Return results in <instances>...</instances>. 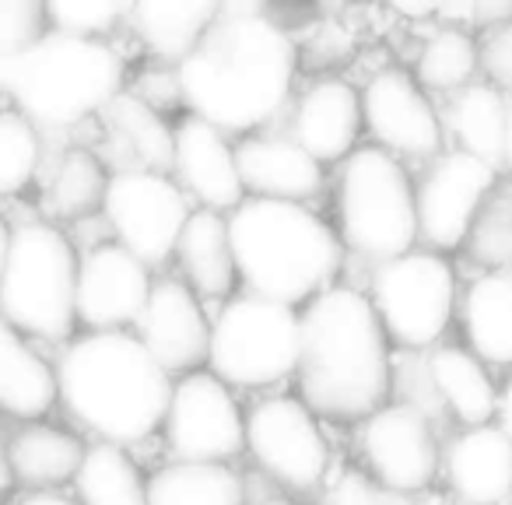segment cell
Returning <instances> with one entry per match:
<instances>
[{
	"label": "cell",
	"instance_id": "43",
	"mask_svg": "<svg viewBox=\"0 0 512 505\" xmlns=\"http://www.w3.org/2000/svg\"><path fill=\"white\" fill-rule=\"evenodd\" d=\"M502 169L512 172V99H509V123H505V155H502Z\"/></svg>",
	"mask_w": 512,
	"mask_h": 505
},
{
	"label": "cell",
	"instance_id": "26",
	"mask_svg": "<svg viewBox=\"0 0 512 505\" xmlns=\"http://www.w3.org/2000/svg\"><path fill=\"white\" fill-rule=\"evenodd\" d=\"M85 449V442L67 428L32 421L11 435L4 460L11 477L29 491H60L64 484H74Z\"/></svg>",
	"mask_w": 512,
	"mask_h": 505
},
{
	"label": "cell",
	"instance_id": "28",
	"mask_svg": "<svg viewBox=\"0 0 512 505\" xmlns=\"http://www.w3.org/2000/svg\"><path fill=\"white\" fill-rule=\"evenodd\" d=\"M442 113V130L456 141V151L477 162L502 169L505 155V123H509V99L484 81H474L463 92L449 95Z\"/></svg>",
	"mask_w": 512,
	"mask_h": 505
},
{
	"label": "cell",
	"instance_id": "13",
	"mask_svg": "<svg viewBox=\"0 0 512 505\" xmlns=\"http://www.w3.org/2000/svg\"><path fill=\"white\" fill-rule=\"evenodd\" d=\"M358 453L365 474L393 498L428 495L442 470V442L432 418L404 400L383 404L358 425Z\"/></svg>",
	"mask_w": 512,
	"mask_h": 505
},
{
	"label": "cell",
	"instance_id": "38",
	"mask_svg": "<svg viewBox=\"0 0 512 505\" xmlns=\"http://www.w3.org/2000/svg\"><path fill=\"white\" fill-rule=\"evenodd\" d=\"M477 67L484 74V85L512 99V22L484 32V39L477 43Z\"/></svg>",
	"mask_w": 512,
	"mask_h": 505
},
{
	"label": "cell",
	"instance_id": "5",
	"mask_svg": "<svg viewBox=\"0 0 512 505\" xmlns=\"http://www.w3.org/2000/svg\"><path fill=\"white\" fill-rule=\"evenodd\" d=\"M127 64L109 43L46 32L0 64V88L32 127L67 130L102 113L123 92Z\"/></svg>",
	"mask_w": 512,
	"mask_h": 505
},
{
	"label": "cell",
	"instance_id": "9",
	"mask_svg": "<svg viewBox=\"0 0 512 505\" xmlns=\"http://www.w3.org/2000/svg\"><path fill=\"white\" fill-rule=\"evenodd\" d=\"M369 302L386 341L400 351H432L442 344L460 306L456 267L435 249H411L390 264L372 267Z\"/></svg>",
	"mask_w": 512,
	"mask_h": 505
},
{
	"label": "cell",
	"instance_id": "14",
	"mask_svg": "<svg viewBox=\"0 0 512 505\" xmlns=\"http://www.w3.org/2000/svg\"><path fill=\"white\" fill-rule=\"evenodd\" d=\"M498 172L463 151L449 148L428 162V172L414 186L418 207V239L435 253H453L467 246L484 204L495 193Z\"/></svg>",
	"mask_w": 512,
	"mask_h": 505
},
{
	"label": "cell",
	"instance_id": "33",
	"mask_svg": "<svg viewBox=\"0 0 512 505\" xmlns=\"http://www.w3.org/2000/svg\"><path fill=\"white\" fill-rule=\"evenodd\" d=\"M106 183L109 172L102 158H95L85 148H74L60 158L57 172L50 179V190H46V204L53 207L57 218H85L95 207H102Z\"/></svg>",
	"mask_w": 512,
	"mask_h": 505
},
{
	"label": "cell",
	"instance_id": "16",
	"mask_svg": "<svg viewBox=\"0 0 512 505\" xmlns=\"http://www.w3.org/2000/svg\"><path fill=\"white\" fill-rule=\"evenodd\" d=\"M151 271L116 242H99L78 257L74 313L88 334L127 330L144 313L151 295Z\"/></svg>",
	"mask_w": 512,
	"mask_h": 505
},
{
	"label": "cell",
	"instance_id": "23",
	"mask_svg": "<svg viewBox=\"0 0 512 505\" xmlns=\"http://www.w3.org/2000/svg\"><path fill=\"white\" fill-rule=\"evenodd\" d=\"M460 323L467 351L484 365L512 369V274L484 271L463 288Z\"/></svg>",
	"mask_w": 512,
	"mask_h": 505
},
{
	"label": "cell",
	"instance_id": "7",
	"mask_svg": "<svg viewBox=\"0 0 512 505\" xmlns=\"http://www.w3.org/2000/svg\"><path fill=\"white\" fill-rule=\"evenodd\" d=\"M78 253L50 221L11 228L8 260L0 274V316L25 337L67 341L78 327L74 313Z\"/></svg>",
	"mask_w": 512,
	"mask_h": 505
},
{
	"label": "cell",
	"instance_id": "36",
	"mask_svg": "<svg viewBox=\"0 0 512 505\" xmlns=\"http://www.w3.org/2000/svg\"><path fill=\"white\" fill-rule=\"evenodd\" d=\"M470 246H474V257L484 264L509 267L512 271V186L502 190L495 186V193L484 204L477 228L470 235Z\"/></svg>",
	"mask_w": 512,
	"mask_h": 505
},
{
	"label": "cell",
	"instance_id": "39",
	"mask_svg": "<svg viewBox=\"0 0 512 505\" xmlns=\"http://www.w3.org/2000/svg\"><path fill=\"white\" fill-rule=\"evenodd\" d=\"M323 505H397V498L379 488L365 470L348 467L327 484Z\"/></svg>",
	"mask_w": 512,
	"mask_h": 505
},
{
	"label": "cell",
	"instance_id": "19",
	"mask_svg": "<svg viewBox=\"0 0 512 505\" xmlns=\"http://www.w3.org/2000/svg\"><path fill=\"white\" fill-rule=\"evenodd\" d=\"M362 130V95L344 78L313 81L285 113V134L320 165H341Z\"/></svg>",
	"mask_w": 512,
	"mask_h": 505
},
{
	"label": "cell",
	"instance_id": "46",
	"mask_svg": "<svg viewBox=\"0 0 512 505\" xmlns=\"http://www.w3.org/2000/svg\"><path fill=\"white\" fill-rule=\"evenodd\" d=\"M505 505H512V491H509V502H505Z\"/></svg>",
	"mask_w": 512,
	"mask_h": 505
},
{
	"label": "cell",
	"instance_id": "42",
	"mask_svg": "<svg viewBox=\"0 0 512 505\" xmlns=\"http://www.w3.org/2000/svg\"><path fill=\"white\" fill-rule=\"evenodd\" d=\"M8 246H11V225H8V218L0 214V274H4V260H8Z\"/></svg>",
	"mask_w": 512,
	"mask_h": 505
},
{
	"label": "cell",
	"instance_id": "17",
	"mask_svg": "<svg viewBox=\"0 0 512 505\" xmlns=\"http://www.w3.org/2000/svg\"><path fill=\"white\" fill-rule=\"evenodd\" d=\"M137 341L151 351L172 379L197 372L207 362V337L211 320L204 302L190 292L183 278H162L151 285L148 306L137 316Z\"/></svg>",
	"mask_w": 512,
	"mask_h": 505
},
{
	"label": "cell",
	"instance_id": "45",
	"mask_svg": "<svg viewBox=\"0 0 512 505\" xmlns=\"http://www.w3.org/2000/svg\"><path fill=\"white\" fill-rule=\"evenodd\" d=\"M256 505H295L292 498H267V502H256Z\"/></svg>",
	"mask_w": 512,
	"mask_h": 505
},
{
	"label": "cell",
	"instance_id": "6",
	"mask_svg": "<svg viewBox=\"0 0 512 505\" xmlns=\"http://www.w3.org/2000/svg\"><path fill=\"white\" fill-rule=\"evenodd\" d=\"M337 239L369 267L404 257L418 242L414 183L404 162L376 144H358L337 169Z\"/></svg>",
	"mask_w": 512,
	"mask_h": 505
},
{
	"label": "cell",
	"instance_id": "15",
	"mask_svg": "<svg viewBox=\"0 0 512 505\" xmlns=\"http://www.w3.org/2000/svg\"><path fill=\"white\" fill-rule=\"evenodd\" d=\"M358 95H362V123L376 148H383L397 162L404 158L432 162L442 155L446 148L442 113L411 71L397 64L379 67Z\"/></svg>",
	"mask_w": 512,
	"mask_h": 505
},
{
	"label": "cell",
	"instance_id": "21",
	"mask_svg": "<svg viewBox=\"0 0 512 505\" xmlns=\"http://www.w3.org/2000/svg\"><path fill=\"white\" fill-rule=\"evenodd\" d=\"M442 477L460 505H505L512 491V446L495 425L460 428L442 446Z\"/></svg>",
	"mask_w": 512,
	"mask_h": 505
},
{
	"label": "cell",
	"instance_id": "20",
	"mask_svg": "<svg viewBox=\"0 0 512 505\" xmlns=\"http://www.w3.org/2000/svg\"><path fill=\"white\" fill-rule=\"evenodd\" d=\"M235 162L246 197L309 204L327 186V172L285 130H260L235 144Z\"/></svg>",
	"mask_w": 512,
	"mask_h": 505
},
{
	"label": "cell",
	"instance_id": "8",
	"mask_svg": "<svg viewBox=\"0 0 512 505\" xmlns=\"http://www.w3.org/2000/svg\"><path fill=\"white\" fill-rule=\"evenodd\" d=\"M299 309L260 295H232L221 302L207 337V372L228 390H271L299 369Z\"/></svg>",
	"mask_w": 512,
	"mask_h": 505
},
{
	"label": "cell",
	"instance_id": "4",
	"mask_svg": "<svg viewBox=\"0 0 512 505\" xmlns=\"http://www.w3.org/2000/svg\"><path fill=\"white\" fill-rule=\"evenodd\" d=\"M225 221L235 274L249 295L292 309L306 306L344 267L337 228L309 204L246 197Z\"/></svg>",
	"mask_w": 512,
	"mask_h": 505
},
{
	"label": "cell",
	"instance_id": "44",
	"mask_svg": "<svg viewBox=\"0 0 512 505\" xmlns=\"http://www.w3.org/2000/svg\"><path fill=\"white\" fill-rule=\"evenodd\" d=\"M407 505H449L442 495H435V491H428V495H418V498H411Z\"/></svg>",
	"mask_w": 512,
	"mask_h": 505
},
{
	"label": "cell",
	"instance_id": "11",
	"mask_svg": "<svg viewBox=\"0 0 512 505\" xmlns=\"http://www.w3.org/2000/svg\"><path fill=\"white\" fill-rule=\"evenodd\" d=\"M190 211V200L176 179L151 169H116L102 197V214L113 228L116 246L127 249L148 271L176 257Z\"/></svg>",
	"mask_w": 512,
	"mask_h": 505
},
{
	"label": "cell",
	"instance_id": "22",
	"mask_svg": "<svg viewBox=\"0 0 512 505\" xmlns=\"http://www.w3.org/2000/svg\"><path fill=\"white\" fill-rule=\"evenodd\" d=\"M421 379L425 393L439 400V407L460 428H477L495 421L498 386L491 379L488 365L470 355L460 344H435L432 351H421Z\"/></svg>",
	"mask_w": 512,
	"mask_h": 505
},
{
	"label": "cell",
	"instance_id": "41",
	"mask_svg": "<svg viewBox=\"0 0 512 505\" xmlns=\"http://www.w3.org/2000/svg\"><path fill=\"white\" fill-rule=\"evenodd\" d=\"M18 505H78V498H67L60 491H29L18 498Z\"/></svg>",
	"mask_w": 512,
	"mask_h": 505
},
{
	"label": "cell",
	"instance_id": "32",
	"mask_svg": "<svg viewBox=\"0 0 512 505\" xmlns=\"http://www.w3.org/2000/svg\"><path fill=\"white\" fill-rule=\"evenodd\" d=\"M109 123V134L137 158L134 169L151 172H169L172 165V127L158 109L141 102L134 92H120L106 109H102Z\"/></svg>",
	"mask_w": 512,
	"mask_h": 505
},
{
	"label": "cell",
	"instance_id": "35",
	"mask_svg": "<svg viewBox=\"0 0 512 505\" xmlns=\"http://www.w3.org/2000/svg\"><path fill=\"white\" fill-rule=\"evenodd\" d=\"M130 4L120 0H53L46 4V22L50 32L71 39H95L106 43V36L120 22H127Z\"/></svg>",
	"mask_w": 512,
	"mask_h": 505
},
{
	"label": "cell",
	"instance_id": "30",
	"mask_svg": "<svg viewBox=\"0 0 512 505\" xmlns=\"http://www.w3.org/2000/svg\"><path fill=\"white\" fill-rule=\"evenodd\" d=\"M78 505H148V477L134 456L109 442L85 449L78 474H74Z\"/></svg>",
	"mask_w": 512,
	"mask_h": 505
},
{
	"label": "cell",
	"instance_id": "24",
	"mask_svg": "<svg viewBox=\"0 0 512 505\" xmlns=\"http://www.w3.org/2000/svg\"><path fill=\"white\" fill-rule=\"evenodd\" d=\"M221 4L211 0H141L130 4L127 25L162 64H183L211 32Z\"/></svg>",
	"mask_w": 512,
	"mask_h": 505
},
{
	"label": "cell",
	"instance_id": "10",
	"mask_svg": "<svg viewBox=\"0 0 512 505\" xmlns=\"http://www.w3.org/2000/svg\"><path fill=\"white\" fill-rule=\"evenodd\" d=\"M246 453L274 484L306 495L330 474L334 446L320 418L299 397L274 393L246 411Z\"/></svg>",
	"mask_w": 512,
	"mask_h": 505
},
{
	"label": "cell",
	"instance_id": "3",
	"mask_svg": "<svg viewBox=\"0 0 512 505\" xmlns=\"http://www.w3.org/2000/svg\"><path fill=\"white\" fill-rule=\"evenodd\" d=\"M53 376L64 411L99 442L127 449L162 432L172 376L130 330L74 337Z\"/></svg>",
	"mask_w": 512,
	"mask_h": 505
},
{
	"label": "cell",
	"instance_id": "1",
	"mask_svg": "<svg viewBox=\"0 0 512 505\" xmlns=\"http://www.w3.org/2000/svg\"><path fill=\"white\" fill-rule=\"evenodd\" d=\"M295 74L299 43L264 4H221L211 32L176 64V85L186 116L249 137L285 120Z\"/></svg>",
	"mask_w": 512,
	"mask_h": 505
},
{
	"label": "cell",
	"instance_id": "12",
	"mask_svg": "<svg viewBox=\"0 0 512 505\" xmlns=\"http://www.w3.org/2000/svg\"><path fill=\"white\" fill-rule=\"evenodd\" d=\"M162 435L176 463H228L246 449V411L218 376L186 372L172 379Z\"/></svg>",
	"mask_w": 512,
	"mask_h": 505
},
{
	"label": "cell",
	"instance_id": "40",
	"mask_svg": "<svg viewBox=\"0 0 512 505\" xmlns=\"http://www.w3.org/2000/svg\"><path fill=\"white\" fill-rule=\"evenodd\" d=\"M495 428L509 439L512 446V369L505 376V383L498 386V404H495Z\"/></svg>",
	"mask_w": 512,
	"mask_h": 505
},
{
	"label": "cell",
	"instance_id": "2",
	"mask_svg": "<svg viewBox=\"0 0 512 505\" xmlns=\"http://www.w3.org/2000/svg\"><path fill=\"white\" fill-rule=\"evenodd\" d=\"M299 400L316 418L362 425L390 404L393 358L369 295L330 285L299 309Z\"/></svg>",
	"mask_w": 512,
	"mask_h": 505
},
{
	"label": "cell",
	"instance_id": "37",
	"mask_svg": "<svg viewBox=\"0 0 512 505\" xmlns=\"http://www.w3.org/2000/svg\"><path fill=\"white\" fill-rule=\"evenodd\" d=\"M46 32H50L46 4H39V0H0V64L36 46Z\"/></svg>",
	"mask_w": 512,
	"mask_h": 505
},
{
	"label": "cell",
	"instance_id": "29",
	"mask_svg": "<svg viewBox=\"0 0 512 505\" xmlns=\"http://www.w3.org/2000/svg\"><path fill=\"white\" fill-rule=\"evenodd\" d=\"M148 505H246V481L232 463H165L148 477Z\"/></svg>",
	"mask_w": 512,
	"mask_h": 505
},
{
	"label": "cell",
	"instance_id": "31",
	"mask_svg": "<svg viewBox=\"0 0 512 505\" xmlns=\"http://www.w3.org/2000/svg\"><path fill=\"white\" fill-rule=\"evenodd\" d=\"M477 74H481L477 39L456 25H439L435 32H428L418 57H414V81L428 95H456L467 85H474Z\"/></svg>",
	"mask_w": 512,
	"mask_h": 505
},
{
	"label": "cell",
	"instance_id": "27",
	"mask_svg": "<svg viewBox=\"0 0 512 505\" xmlns=\"http://www.w3.org/2000/svg\"><path fill=\"white\" fill-rule=\"evenodd\" d=\"M57 404L53 365L29 344L22 330L0 316V411L22 421H39Z\"/></svg>",
	"mask_w": 512,
	"mask_h": 505
},
{
	"label": "cell",
	"instance_id": "34",
	"mask_svg": "<svg viewBox=\"0 0 512 505\" xmlns=\"http://www.w3.org/2000/svg\"><path fill=\"white\" fill-rule=\"evenodd\" d=\"M43 144L22 113H0V197H18L36 179Z\"/></svg>",
	"mask_w": 512,
	"mask_h": 505
},
{
	"label": "cell",
	"instance_id": "25",
	"mask_svg": "<svg viewBox=\"0 0 512 505\" xmlns=\"http://www.w3.org/2000/svg\"><path fill=\"white\" fill-rule=\"evenodd\" d=\"M176 260L190 292L204 299H232L239 274H235L232 242H228V221L218 211H190L186 228L179 235Z\"/></svg>",
	"mask_w": 512,
	"mask_h": 505
},
{
	"label": "cell",
	"instance_id": "18",
	"mask_svg": "<svg viewBox=\"0 0 512 505\" xmlns=\"http://www.w3.org/2000/svg\"><path fill=\"white\" fill-rule=\"evenodd\" d=\"M169 176L186 193V200H197L204 211L228 214L246 200L232 137L197 116H183L172 127Z\"/></svg>",
	"mask_w": 512,
	"mask_h": 505
}]
</instances>
